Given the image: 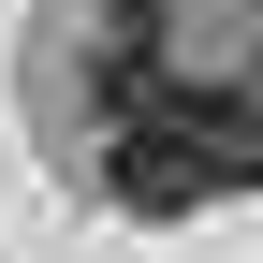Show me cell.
I'll return each mask as SVG.
<instances>
[{
	"label": "cell",
	"instance_id": "1",
	"mask_svg": "<svg viewBox=\"0 0 263 263\" xmlns=\"http://www.w3.org/2000/svg\"><path fill=\"white\" fill-rule=\"evenodd\" d=\"M103 190L132 219H190L219 190H263V88H132L117 146H103Z\"/></svg>",
	"mask_w": 263,
	"mask_h": 263
}]
</instances>
